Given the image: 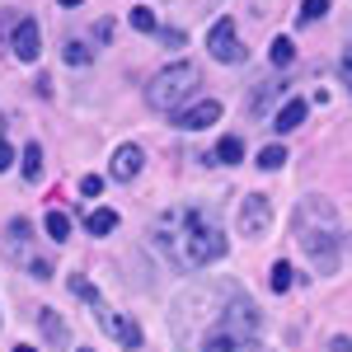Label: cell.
I'll return each instance as SVG.
<instances>
[{"label":"cell","mask_w":352,"mask_h":352,"mask_svg":"<svg viewBox=\"0 0 352 352\" xmlns=\"http://www.w3.org/2000/svg\"><path fill=\"white\" fill-rule=\"evenodd\" d=\"M249 348H254L249 333H240V329H230V324H217L202 338V352H249Z\"/></svg>","instance_id":"cell-9"},{"label":"cell","mask_w":352,"mask_h":352,"mask_svg":"<svg viewBox=\"0 0 352 352\" xmlns=\"http://www.w3.org/2000/svg\"><path fill=\"white\" fill-rule=\"evenodd\" d=\"M14 352H38V348H14Z\"/></svg>","instance_id":"cell-30"},{"label":"cell","mask_w":352,"mask_h":352,"mask_svg":"<svg viewBox=\"0 0 352 352\" xmlns=\"http://www.w3.org/2000/svg\"><path fill=\"white\" fill-rule=\"evenodd\" d=\"M80 352H89V348H80Z\"/></svg>","instance_id":"cell-33"},{"label":"cell","mask_w":352,"mask_h":352,"mask_svg":"<svg viewBox=\"0 0 352 352\" xmlns=\"http://www.w3.org/2000/svg\"><path fill=\"white\" fill-rule=\"evenodd\" d=\"M240 160H244V141H240V136H221L217 164H240Z\"/></svg>","instance_id":"cell-14"},{"label":"cell","mask_w":352,"mask_h":352,"mask_svg":"<svg viewBox=\"0 0 352 352\" xmlns=\"http://www.w3.org/2000/svg\"><path fill=\"white\" fill-rule=\"evenodd\" d=\"M268 287H272V292H292V287H296V268H292L287 258H282V263H272V272H268Z\"/></svg>","instance_id":"cell-13"},{"label":"cell","mask_w":352,"mask_h":352,"mask_svg":"<svg viewBox=\"0 0 352 352\" xmlns=\"http://www.w3.org/2000/svg\"><path fill=\"white\" fill-rule=\"evenodd\" d=\"M329 14V0H305L300 5V24H315V19H324Z\"/></svg>","instance_id":"cell-23"},{"label":"cell","mask_w":352,"mask_h":352,"mask_svg":"<svg viewBox=\"0 0 352 352\" xmlns=\"http://www.w3.org/2000/svg\"><path fill=\"white\" fill-rule=\"evenodd\" d=\"M329 352H352V338H343V333H338V338H329Z\"/></svg>","instance_id":"cell-28"},{"label":"cell","mask_w":352,"mask_h":352,"mask_svg":"<svg viewBox=\"0 0 352 352\" xmlns=\"http://www.w3.org/2000/svg\"><path fill=\"white\" fill-rule=\"evenodd\" d=\"M160 38L169 43V47H179V43H184V33H179V28H160Z\"/></svg>","instance_id":"cell-29"},{"label":"cell","mask_w":352,"mask_h":352,"mask_svg":"<svg viewBox=\"0 0 352 352\" xmlns=\"http://www.w3.org/2000/svg\"><path fill=\"white\" fill-rule=\"evenodd\" d=\"M38 320H43V333H47V338H52V343H66V324H61V320H56V310H43V315H38Z\"/></svg>","instance_id":"cell-20"},{"label":"cell","mask_w":352,"mask_h":352,"mask_svg":"<svg viewBox=\"0 0 352 352\" xmlns=\"http://www.w3.org/2000/svg\"><path fill=\"white\" fill-rule=\"evenodd\" d=\"M268 226H272V202L263 192H249L240 202V235L258 240V235H268Z\"/></svg>","instance_id":"cell-6"},{"label":"cell","mask_w":352,"mask_h":352,"mask_svg":"<svg viewBox=\"0 0 352 352\" xmlns=\"http://www.w3.org/2000/svg\"><path fill=\"white\" fill-rule=\"evenodd\" d=\"M296 61V43L292 38H272V66H292Z\"/></svg>","instance_id":"cell-18"},{"label":"cell","mask_w":352,"mask_h":352,"mask_svg":"<svg viewBox=\"0 0 352 352\" xmlns=\"http://www.w3.org/2000/svg\"><path fill=\"white\" fill-rule=\"evenodd\" d=\"M287 164V146H263L258 151V169H282Z\"/></svg>","instance_id":"cell-19"},{"label":"cell","mask_w":352,"mask_h":352,"mask_svg":"<svg viewBox=\"0 0 352 352\" xmlns=\"http://www.w3.org/2000/svg\"><path fill=\"white\" fill-rule=\"evenodd\" d=\"M47 235H52L56 244L71 240V217H66V212H47Z\"/></svg>","instance_id":"cell-17"},{"label":"cell","mask_w":352,"mask_h":352,"mask_svg":"<svg viewBox=\"0 0 352 352\" xmlns=\"http://www.w3.org/2000/svg\"><path fill=\"white\" fill-rule=\"evenodd\" d=\"M80 192H85V197H104V179H99V174H85Z\"/></svg>","instance_id":"cell-25"},{"label":"cell","mask_w":352,"mask_h":352,"mask_svg":"<svg viewBox=\"0 0 352 352\" xmlns=\"http://www.w3.org/2000/svg\"><path fill=\"white\" fill-rule=\"evenodd\" d=\"M141 164H146V155H141V146H118V151H113V179H118V184H132L136 174H141Z\"/></svg>","instance_id":"cell-10"},{"label":"cell","mask_w":352,"mask_h":352,"mask_svg":"<svg viewBox=\"0 0 352 352\" xmlns=\"http://www.w3.org/2000/svg\"><path fill=\"white\" fill-rule=\"evenodd\" d=\"M296 240H300V249L310 254V263H315L320 272L338 268V217H333V207H329L324 197L300 202V212H296Z\"/></svg>","instance_id":"cell-2"},{"label":"cell","mask_w":352,"mask_h":352,"mask_svg":"<svg viewBox=\"0 0 352 352\" xmlns=\"http://www.w3.org/2000/svg\"><path fill=\"white\" fill-rule=\"evenodd\" d=\"M10 47H14V56H19V61H38V52H43L38 19H19V24H14V38H10Z\"/></svg>","instance_id":"cell-8"},{"label":"cell","mask_w":352,"mask_h":352,"mask_svg":"<svg viewBox=\"0 0 352 352\" xmlns=\"http://www.w3.org/2000/svg\"><path fill=\"white\" fill-rule=\"evenodd\" d=\"M338 76H343V80L352 85V43L343 47V56H338Z\"/></svg>","instance_id":"cell-26"},{"label":"cell","mask_w":352,"mask_h":352,"mask_svg":"<svg viewBox=\"0 0 352 352\" xmlns=\"http://www.w3.org/2000/svg\"><path fill=\"white\" fill-rule=\"evenodd\" d=\"M28 235H33L28 221H10V240H5V244H10V254H19V244L28 249Z\"/></svg>","instance_id":"cell-21"},{"label":"cell","mask_w":352,"mask_h":352,"mask_svg":"<svg viewBox=\"0 0 352 352\" xmlns=\"http://www.w3.org/2000/svg\"><path fill=\"white\" fill-rule=\"evenodd\" d=\"M94 320H99V329L109 333L118 348H132V352L141 348V324H136L132 315H122V310H104V305H99V310H94Z\"/></svg>","instance_id":"cell-4"},{"label":"cell","mask_w":352,"mask_h":352,"mask_svg":"<svg viewBox=\"0 0 352 352\" xmlns=\"http://www.w3.org/2000/svg\"><path fill=\"white\" fill-rule=\"evenodd\" d=\"M61 5H80V0H61Z\"/></svg>","instance_id":"cell-31"},{"label":"cell","mask_w":352,"mask_h":352,"mask_svg":"<svg viewBox=\"0 0 352 352\" xmlns=\"http://www.w3.org/2000/svg\"><path fill=\"white\" fill-rule=\"evenodd\" d=\"M207 47H212V56H217V61H226V66L244 61L240 33H235V19H230V14H226V19H217V24L207 28Z\"/></svg>","instance_id":"cell-5"},{"label":"cell","mask_w":352,"mask_h":352,"mask_svg":"<svg viewBox=\"0 0 352 352\" xmlns=\"http://www.w3.org/2000/svg\"><path fill=\"white\" fill-rule=\"evenodd\" d=\"M174 122H179L184 132H202V127L221 122V104H217V99H197V104H184V109L174 113Z\"/></svg>","instance_id":"cell-7"},{"label":"cell","mask_w":352,"mask_h":352,"mask_svg":"<svg viewBox=\"0 0 352 352\" xmlns=\"http://www.w3.org/2000/svg\"><path fill=\"white\" fill-rule=\"evenodd\" d=\"M5 24H10V19H5V14H0V28H5Z\"/></svg>","instance_id":"cell-32"},{"label":"cell","mask_w":352,"mask_h":352,"mask_svg":"<svg viewBox=\"0 0 352 352\" xmlns=\"http://www.w3.org/2000/svg\"><path fill=\"white\" fill-rule=\"evenodd\" d=\"M197 85H202V71L192 61H174V66H164L160 76L146 85V104L155 113H179L197 94Z\"/></svg>","instance_id":"cell-3"},{"label":"cell","mask_w":352,"mask_h":352,"mask_svg":"<svg viewBox=\"0 0 352 352\" xmlns=\"http://www.w3.org/2000/svg\"><path fill=\"white\" fill-rule=\"evenodd\" d=\"M71 292H76V296H85L89 305H94V310H99V292H94V287H89L85 277H71Z\"/></svg>","instance_id":"cell-24"},{"label":"cell","mask_w":352,"mask_h":352,"mask_svg":"<svg viewBox=\"0 0 352 352\" xmlns=\"http://www.w3.org/2000/svg\"><path fill=\"white\" fill-rule=\"evenodd\" d=\"M85 226H89V235H113V230H118V212H113V207H94V212L85 217Z\"/></svg>","instance_id":"cell-12"},{"label":"cell","mask_w":352,"mask_h":352,"mask_svg":"<svg viewBox=\"0 0 352 352\" xmlns=\"http://www.w3.org/2000/svg\"><path fill=\"white\" fill-rule=\"evenodd\" d=\"M174 226V235H164L169 249H174V258L184 263V268H212L217 258H226V235H221V226L207 212H179V217H164Z\"/></svg>","instance_id":"cell-1"},{"label":"cell","mask_w":352,"mask_h":352,"mask_svg":"<svg viewBox=\"0 0 352 352\" xmlns=\"http://www.w3.org/2000/svg\"><path fill=\"white\" fill-rule=\"evenodd\" d=\"M10 164H14V146L0 136V169H10Z\"/></svg>","instance_id":"cell-27"},{"label":"cell","mask_w":352,"mask_h":352,"mask_svg":"<svg viewBox=\"0 0 352 352\" xmlns=\"http://www.w3.org/2000/svg\"><path fill=\"white\" fill-rule=\"evenodd\" d=\"M127 19H132V28H136V33H155V14H151L146 5H136V10L127 14Z\"/></svg>","instance_id":"cell-22"},{"label":"cell","mask_w":352,"mask_h":352,"mask_svg":"<svg viewBox=\"0 0 352 352\" xmlns=\"http://www.w3.org/2000/svg\"><path fill=\"white\" fill-rule=\"evenodd\" d=\"M300 122H305V99H287V104L277 109V118H272L277 132H296Z\"/></svg>","instance_id":"cell-11"},{"label":"cell","mask_w":352,"mask_h":352,"mask_svg":"<svg viewBox=\"0 0 352 352\" xmlns=\"http://www.w3.org/2000/svg\"><path fill=\"white\" fill-rule=\"evenodd\" d=\"M24 179L28 184L43 179V146H24Z\"/></svg>","instance_id":"cell-16"},{"label":"cell","mask_w":352,"mask_h":352,"mask_svg":"<svg viewBox=\"0 0 352 352\" xmlns=\"http://www.w3.org/2000/svg\"><path fill=\"white\" fill-rule=\"evenodd\" d=\"M61 56H66L71 66H89V61H94V47H89V43H80V38H71V43L61 47Z\"/></svg>","instance_id":"cell-15"}]
</instances>
